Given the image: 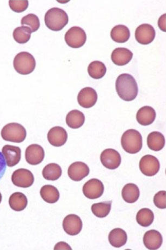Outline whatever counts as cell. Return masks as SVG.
Here are the masks:
<instances>
[{
  "label": "cell",
  "instance_id": "9",
  "mask_svg": "<svg viewBox=\"0 0 166 250\" xmlns=\"http://www.w3.org/2000/svg\"><path fill=\"white\" fill-rule=\"evenodd\" d=\"M83 193L90 200H95L103 195L104 186L102 182L97 179H92L83 187Z\"/></svg>",
  "mask_w": 166,
  "mask_h": 250
},
{
  "label": "cell",
  "instance_id": "39",
  "mask_svg": "<svg viewBox=\"0 0 166 250\" xmlns=\"http://www.w3.org/2000/svg\"><path fill=\"white\" fill-rule=\"evenodd\" d=\"M2 195H1V193H0V203H1V201H2Z\"/></svg>",
  "mask_w": 166,
  "mask_h": 250
},
{
  "label": "cell",
  "instance_id": "1",
  "mask_svg": "<svg viewBox=\"0 0 166 250\" xmlns=\"http://www.w3.org/2000/svg\"><path fill=\"white\" fill-rule=\"evenodd\" d=\"M116 89L120 98L127 102L134 100L138 92L135 79L127 73L118 76L116 82Z\"/></svg>",
  "mask_w": 166,
  "mask_h": 250
},
{
  "label": "cell",
  "instance_id": "18",
  "mask_svg": "<svg viewBox=\"0 0 166 250\" xmlns=\"http://www.w3.org/2000/svg\"><path fill=\"white\" fill-rule=\"evenodd\" d=\"M163 242L162 235L156 230L147 231L144 235V243L148 249L158 250L161 247Z\"/></svg>",
  "mask_w": 166,
  "mask_h": 250
},
{
  "label": "cell",
  "instance_id": "25",
  "mask_svg": "<svg viewBox=\"0 0 166 250\" xmlns=\"http://www.w3.org/2000/svg\"><path fill=\"white\" fill-rule=\"evenodd\" d=\"M85 122L84 113L78 110H73L69 112L66 117L68 126L73 129H77L83 126Z\"/></svg>",
  "mask_w": 166,
  "mask_h": 250
},
{
  "label": "cell",
  "instance_id": "8",
  "mask_svg": "<svg viewBox=\"0 0 166 250\" xmlns=\"http://www.w3.org/2000/svg\"><path fill=\"white\" fill-rule=\"evenodd\" d=\"M141 172L148 177H153L159 172L160 162L156 157L147 155L142 157L140 161Z\"/></svg>",
  "mask_w": 166,
  "mask_h": 250
},
{
  "label": "cell",
  "instance_id": "24",
  "mask_svg": "<svg viewBox=\"0 0 166 250\" xmlns=\"http://www.w3.org/2000/svg\"><path fill=\"white\" fill-rule=\"evenodd\" d=\"M122 195L124 201L128 203H135L140 197L139 188L134 184H128L124 187Z\"/></svg>",
  "mask_w": 166,
  "mask_h": 250
},
{
  "label": "cell",
  "instance_id": "13",
  "mask_svg": "<svg viewBox=\"0 0 166 250\" xmlns=\"http://www.w3.org/2000/svg\"><path fill=\"white\" fill-rule=\"evenodd\" d=\"M82 221L80 217L75 214L67 216L63 221V228L66 233L70 235H76L82 229Z\"/></svg>",
  "mask_w": 166,
  "mask_h": 250
},
{
  "label": "cell",
  "instance_id": "5",
  "mask_svg": "<svg viewBox=\"0 0 166 250\" xmlns=\"http://www.w3.org/2000/svg\"><path fill=\"white\" fill-rule=\"evenodd\" d=\"M1 134L4 141L17 143L24 142L27 135L25 127L16 123H10L4 126Z\"/></svg>",
  "mask_w": 166,
  "mask_h": 250
},
{
  "label": "cell",
  "instance_id": "14",
  "mask_svg": "<svg viewBox=\"0 0 166 250\" xmlns=\"http://www.w3.org/2000/svg\"><path fill=\"white\" fill-rule=\"evenodd\" d=\"M45 152L42 147L38 145H31L27 147L25 159L27 163L31 165H37L42 163Z\"/></svg>",
  "mask_w": 166,
  "mask_h": 250
},
{
  "label": "cell",
  "instance_id": "31",
  "mask_svg": "<svg viewBox=\"0 0 166 250\" xmlns=\"http://www.w3.org/2000/svg\"><path fill=\"white\" fill-rule=\"evenodd\" d=\"M112 201L103 202L93 204L91 210L93 214L99 218L107 217L111 210Z\"/></svg>",
  "mask_w": 166,
  "mask_h": 250
},
{
  "label": "cell",
  "instance_id": "19",
  "mask_svg": "<svg viewBox=\"0 0 166 250\" xmlns=\"http://www.w3.org/2000/svg\"><path fill=\"white\" fill-rule=\"evenodd\" d=\"M133 58V53L130 50L126 48L115 49L111 54L112 62L117 66L126 65L130 62Z\"/></svg>",
  "mask_w": 166,
  "mask_h": 250
},
{
  "label": "cell",
  "instance_id": "27",
  "mask_svg": "<svg viewBox=\"0 0 166 250\" xmlns=\"http://www.w3.org/2000/svg\"><path fill=\"white\" fill-rule=\"evenodd\" d=\"M40 196L43 200L48 203H56L59 198V192L56 188L52 185H45L41 188Z\"/></svg>",
  "mask_w": 166,
  "mask_h": 250
},
{
  "label": "cell",
  "instance_id": "33",
  "mask_svg": "<svg viewBox=\"0 0 166 250\" xmlns=\"http://www.w3.org/2000/svg\"><path fill=\"white\" fill-rule=\"evenodd\" d=\"M22 26L29 27L32 32H35L39 29L40 21L37 16L34 14H29L23 17L21 21Z\"/></svg>",
  "mask_w": 166,
  "mask_h": 250
},
{
  "label": "cell",
  "instance_id": "10",
  "mask_svg": "<svg viewBox=\"0 0 166 250\" xmlns=\"http://www.w3.org/2000/svg\"><path fill=\"white\" fill-rule=\"evenodd\" d=\"M100 160L105 167L113 170L118 168L121 165L122 158L121 155L116 150L107 149L101 153Z\"/></svg>",
  "mask_w": 166,
  "mask_h": 250
},
{
  "label": "cell",
  "instance_id": "4",
  "mask_svg": "<svg viewBox=\"0 0 166 250\" xmlns=\"http://www.w3.org/2000/svg\"><path fill=\"white\" fill-rule=\"evenodd\" d=\"M16 71L22 75H28L35 70L36 62L33 55L28 52L18 54L13 61Z\"/></svg>",
  "mask_w": 166,
  "mask_h": 250
},
{
  "label": "cell",
  "instance_id": "3",
  "mask_svg": "<svg viewBox=\"0 0 166 250\" xmlns=\"http://www.w3.org/2000/svg\"><path fill=\"white\" fill-rule=\"evenodd\" d=\"M123 149L128 153L135 154L139 152L143 146L142 137L136 129H128L123 133L121 138Z\"/></svg>",
  "mask_w": 166,
  "mask_h": 250
},
{
  "label": "cell",
  "instance_id": "6",
  "mask_svg": "<svg viewBox=\"0 0 166 250\" xmlns=\"http://www.w3.org/2000/svg\"><path fill=\"white\" fill-rule=\"evenodd\" d=\"M66 43L73 48L83 47L87 40V35L84 29L80 27L74 26L69 29L65 35Z\"/></svg>",
  "mask_w": 166,
  "mask_h": 250
},
{
  "label": "cell",
  "instance_id": "16",
  "mask_svg": "<svg viewBox=\"0 0 166 250\" xmlns=\"http://www.w3.org/2000/svg\"><path fill=\"white\" fill-rule=\"evenodd\" d=\"M50 144L55 147H60L66 144L68 140V133L65 129L55 126L50 129L48 134Z\"/></svg>",
  "mask_w": 166,
  "mask_h": 250
},
{
  "label": "cell",
  "instance_id": "32",
  "mask_svg": "<svg viewBox=\"0 0 166 250\" xmlns=\"http://www.w3.org/2000/svg\"><path fill=\"white\" fill-rule=\"evenodd\" d=\"M32 32L29 27L22 26L17 27L14 30L13 36L14 40L19 44H25L28 42L31 39Z\"/></svg>",
  "mask_w": 166,
  "mask_h": 250
},
{
  "label": "cell",
  "instance_id": "12",
  "mask_svg": "<svg viewBox=\"0 0 166 250\" xmlns=\"http://www.w3.org/2000/svg\"><path fill=\"white\" fill-rule=\"evenodd\" d=\"M98 100V95L93 88L86 87L82 89L77 96L78 104L83 108H90Z\"/></svg>",
  "mask_w": 166,
  "mask_h": 250
},
{
  "label": "cell",
  "instance_id": "38",
  "mask_svg": "<svg viewBox=\"0 0 166 250\" xmlns=\"http://www.w3.org/2000/svg\"><path fill=\"white\" fill-rule=\"evenodd\" d=\"M165 16L166 14H165L163 16H161L159 20V26L161 30H162L164 31H166Z\"/></svg>",
  "mask_w": 166,
  "mask_h": 250
},
{
  "label": "cell",
  "instance_id": "34",
  "mask_svg": "<svg viewBox=\"0 0 166 250\" xmlns=\"http://www.w3.org/2000/svg\"><path fill=\"white\" fill-rule=\"evenodd\" d=\"M9 5L13 12L21 13L25 11L29 7V1H15L11 0L9 1Z\"/></svg>",
  "mask_w": 166,
  "mask_h": 250
},
{
  "label": "cell",
  "instance_id": "7",
  "mask_svg": "<svg viewBox=\"0 0 166 250\" xmlns=\"http://www.w3.org/2000/svg\"><path fill=\"white\" fill-rule=\"evenodd\" d=\"M12 181L16 187L28 188L34 184L35 178L34 174L30 170L21 168L13 172L12 175Z\"/></svg>",
  "mask_w": 166,
  "mask_h": 250
},
{
  "label": "cell",
  "instance_id": "17",
  "mask_svg": "<svg viewBox=\"0 0 166 250\" xmlns=\"http://www.w3.org/2000/svg\"><path fill=\"white\" fill-rule=\"evenodd\" d=\"M2 153L6 165L10 167H12L19 163L21 154L19 147L11 145L4 146L2 149Z\"/></svg>",
  "mask_w": 166,
  "mask_h": 250
},
{
  "label": "cell",
  "instance_id": "36",
  "mask_svg": "<svg viewBox=\"0 0 166 250\" xmlns=\"http://www.w3.org/2000/svg\"><path fill=\"white\" fill-rule=\"evenodd\" d=\"M7 169V165L5 160H4L3 155L0 151V180L3 177Z\"/></svg>",
  "mask_w": 166,
  "mask_h": 250
},
{
  "label": "cell",
  "instance_id": "30",
  "mask_svg": "<svg viewBox=\"0 0 166 250\" xmlns=\"http://www.w3.org/2000/svg\"><path fill=\"white\" fill-rule=\"evenodd\" d=\"M107 71L105 64L99 61L92 62L88 67L89 75L95 80H99L104 77Z\"/></svg>",
  "mask_w": 166,
  "mask_h": 250
},
{
  "label": "cell",
  "instance_id": "37",
  "mask_svg": "<svg viewBox=\"0 0 166 250\" xmlns=\"http://www.w3.org/2000/svg\"><path fill=\"white\" fill-rule=\"evenodd\" d=\"M54 250H72L69 245L63 242L58 243L54 248Z\"/></svg>",
  "mask_w": 166,
  "mask_h": 250
},
{
  "label": "cell",
  "instance_id": "26",
  "mask_svg": "<svg viewBox=\"0 0 166 250\" xmlns=\"http://www.w3.org/2000/svg\"><path fill=\"white\" fill-rule=\"evenodd\" d=\"M27 199L24 193L15 192L9 199V205L12 209L16 211L24 210L27 206Z\"/></svg>",
  "mask_w": 166,
  "mask_h": 250
},
{
  "label": "cell",
  "instance_id": "29",
  "mask_svg": "<svg viewBox=\"0 0 166 250\" xmlns=\"http://www.w3.org/2000/svg\"><path fill=\"white\" fill-rule=\"evenodd\" d=\"M154 220L153 211L148 208H143L137 212L136 221L137 223L144 228L150 226Z\"/></svg>",
  "mask_w": 166,
  "mask_h": 250
},
{
  "label": "cell",
  "instance_id": "22",
  "mask_svg": "<svg viewBox=\"0 0 166 250\" xmlns=\"http://www.w3.org/2000/svg\"><path fill=\"white\" fill-rule=\"evenodd\" d=\"M130 30L125 25L115 26L111 31V38L115 42L126 43L130 39Z\"/></svg>",
  "mask_w": 166,
  "mask_h": 250
},
{
  "label": "cell",
  "instance_id": "11",
  "mask_svg": "<svg viewBox=\"0 0 166 250\" xmlns=\"http://www.w3.org/2000/svg\"><path fill=\"white\" fill-rule=\"evenodd\" d=\"M155 35V30L153 26L148 24L140 25L135 31L136 41L143 45H148L153 42Z\"/></svg>",
  "mask_w": 166,
  "mask_h": 250
},
{
  "label": "cell",
  "instance_id": "21",
  "mask_svg": "<svg viewBox=\"0 0 166 250\" xmlns=\"http://www.w3.org/2000/svg\"><path fill=\"white\" fill-rule=\"evenodd\" d=\"M128 236L126 231L122 229H115L110 231L109 240L111 245L116 248H121L127 242Z\"/></svg>",
  "mask_w": 166,
  "mask_h": 250
},
{
  "label": "cell",
  "instance_id": "2",
  "mask_svg": "<svg viewBox=\"0 0 166 250\" xmlns=\"http://www.w3.org/2000/svg\"><path fill=\"white\" fill-rule=\"evenodd\" d=\"M68 21L67 13L61 8H51L45 15L46 26L54 31H61L68 24Z\"/></svg>",
  "mask_w": 166,
  "mask_h": 250
},
{
  "label": "cell",
  "instance_id": "23",
  "mask_svg": "<svg viewBox=\"0 0 166 250\" xmlns=\"http://www.w3.org/2000/svg\"><path fill=\"white\" fill-rule=\"evenodd\" d=\"M147 145L149 149L154 151H159L165 145V138L162 133L154 131L149 134L147 138Z\"/></svg>",
  "mask_w": 166,
  "mask_h": 250
},
{
  "label": "cell",
  "instance_id": "28",
  "mask_svg": "<svg viewBox=\"0 0 166 250\" xmlns=\"http://www.w3.org/2000/svg\"><path fill=\"white\" fill-rule=\"evenodd\" d=\"M62 170L61 167L56 164H50L45 167L42 174L46 180L55 181L61 177Z\"/></svg>",
  "mask_w": 166,
  "mask_h": 250
},
{
  "label": "cell",
  "instance_id": "35",
  "mask_svg": "<svg viewBox=\"0 0 166 250\" xmlns=\"http://www.w3.org/2000/svg\"><path fill=\"white\" fill-rule=\"evenodd\" d=\"M166 193L165 191H160L155 194L154 197V205L159 209H164L166 208Z\"/></svg>",
  "mask_w": 166,
  "mask_h": 250
},
{
  "label": "cell",
  "instance_id": "15",
  "mask_svg": "<svg viewBox=\"0 0 166 250\" xmlns=\"http://www.w3.org/2000/svg\"><path fill=\"white\" fill-rule=\"evenodd\" d=\"M89 166L82 162H75L72 164L68 170V174L73 181L80 182L90 173Z\"/></svg>",
  "mask_w": 166,
  "mask_h": 250
},
{
  "label": "cell",
  "instance_id": "20",
  "mask_svg": "<svg viewBox=\"0 0 166 250\" xmlns=\"http://www.w3.org/2000/svg\"><path fill=\"white\" fill-rule=\"evenodd\" d=\"M156 116L154 108L149 106H145L138 110L136 119L137 122L142 126H148L155 121Z\"/></svg>",
  "mask_w": 166,
  "mask_h": 250
}]
</instances>
